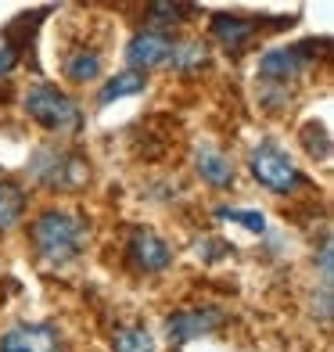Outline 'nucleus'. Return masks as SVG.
Masks as SVG:
<instances>
[{"label":"nucleus","mask_w":334,"mask_h":352,"mask_svg":"<svg viewBox=\"0 0 334 352\" xmlns=\"http://www.w3.org/2000/svg\"><path fill=\"white\" fill-rule=\"evenodd\" d=\"M29 237H33V248L43 263L65 266L87 245V223L65 209H47L29 227Z\"/></svg>","instance_id":"1"},{"label":"nucleus","mask_w":334,"mask_h":352,"mask_svg":"<svg viewBox=\"0 0 334 352\" xmlns=\"http://www.w3.org/2000/svg\"><path fill=\"white\" fill-rule=\"evenodd\" d=\"M25 111H29V119H36L43 130H54V133H65V130H76V126H79L76 101L65 98V94H61L58 87H51V83L29 87Z\"/></svg>","instance_id":"2"},{"label":"nucleus","mask_w":334,"mask_h":352,"mask_svg":"<svg viewBox=\"0 0 334 352\" xmlns=\"http://www.w3.org/2000/svg\"><path fill=\"white\" fill-rule=\"evenodd\" d=\"M252 176H256L263 187L277 190V195H291L302 184L298 166L288 158V151L277 148V144H259V148L252 151Z\"/></svg>","instance_id":"3"},{"label":"nucleus","mask_w":334,"mask_h":352,"mask_svg":"<svg viewBox=\"0 0 334 352\" xmlns=\"http://www.w3.org/2000/svg\"><path fill=\"white\" fill-rule=\"evenodd\" d=\"M309 47L313 43H298V47H277V51H266L259 58V76L266 83H288L295 79L309 61Z\"/></svg>","instance_id":"4"},{"label":"nucleus","mask_w":334,"mask_h":352,"mask_svg":"<svg viewBox=\"0 0 334 352\" xmlns=\"http://www.w3.org/2000/svg\"><path fill=\"white\" fill-rule=\"evenodd\" d=\"M126 252H130V259L144 270V274H158V270H166L169 259H172V248L155 230H133Z\"/></svg>","instance_id":"5"},{"label":"nucleus","mask_w":334,"mask_h":352,"mask_svg":"<svg viewBox=\"0 0 334 352\" xmlns=\"http://www.w3.org/2000/svg\"><path fill=\"white\" fill-rule=\"evenodd\" d=\"M219 327V313L216 309H180L169 316L166 324V334L172 345H183L190 338H201V334H209Z\"/></svg>","instance_id":"6"},{"label":"nucleus","mask_w":334,"mask_h":352,"mask_svg":"<svg viewBox=\"0 0 334 352\" xmlns=\"http://www.w3.org/2000/svg\"><path fill=\"white\" fill-rule=\"evenodd\" d=\"M172 54V40L155 33V29H148V33H137L130 40V51H126V61H130L133 69H151V65H162V61H169Z\"/></svg>","instance_id":"7"},{"label":"nucleus","mask_w":334,"mask_h":352,"mask_svg":"<svg viewBox=\"0 0 334 352\" xmlns=\"http://www.w3.org/2000/svg\"><path fill=\"white\" fill-rule=\"evenodd\" d=\"M0 352H58V338L47 324H22L0 338Z\"/></svg>","instance_id":"8"},{"label":"nucleus","mask_w":334,"mask_h":352,"mask_svg":"<svg viewBox=\"0 0 334 352\" xmlns=\"http://www.w3.org/2000/svg\"><path fill=\"white\" fill-rule=\"evenodd\" d=\"M198 173H201V180H209L212 187H230L234 184V166L223 158L219 151H212V148H201L198 151Z\"/></svg>","instance_id":"9"},{"label":"nucleus","mask_w":334,"mask_h":352,"mask_svg":"<svg viewBox=\"0 0 334 352\" xmlns=\"http://www.w3.org/2000/svg\"><path fill=\"white\" fill-rule=\"evenodd\" d=\"M212 33L230 47V51H237L252 33H256V22H248V19H234V14H216L212 19Z\"/></svg>","instance_id":"10"},{"label":"nucleus","mask_w":334,"mask_h":352,"mask_svg":"<svg viewBox=\"0 0 334 352\" xmlns=\"http://www.w3.org/2000/svg\"><path fill=\"white\" fill-rule=\"evenodd\" d=\"M101 76V54L98 51H76L65 58V79L72 83H90Z\"/></svg>","instance_id":"11"},{"label":"nucleus","mask_w":334,"mask_h":352,"mask_svg":"<svg viewBox=\"0 0 334 352\" xmlns=\"http://www.w3.org/2000/svg\"><path fill=\"white\" fill-rule=\"evenodd\" d=\"M25 212V195L14 184H0V230H11Z\"/></svg>","instance_id":"12"},{"label":"nucleus","mask_w":334,"mask_h":352,"mask_svg":"<svg viewBox=\"0 0 334 352\" xmlns=\"http://www.w3.org/2000/svg\"><path fill=\"white\" fill-rule=\"evenodd\" d=\"M111 349H115V352H155V342H151V334L140 327V324H130V327H119L115 331Z\"/></svg>","instance_id":"13"},{"label":"nucleus","mask_w":334,"mask_h":352,"mask_svg":"<svg viewBox=\"0 0 334 352\" xmlns=\"http://www.w3.org/2000/svg\"><path fill=\"white\" fill-rule=\"evenodd\" d=\"M137 90H144V76H140V72L115 76V79H111V83L101 90V104L115 101V98H126V94H137Z\"/></svg>","instance_id":"14"},{"label":"nucleus","mask_w":334,"mask_h":352,"mask_svg":"<svg viewBox=\"0 0 334 352\" xmlns=\"http://www.w3.org/2000/svg\"><path fill=\"white\" fill-rule=\"evenodd\" d=\"M219 216H223V219H237L241 227H248V230H259V234H263V227H266L263 212H252V209H219Z\"/></svg>","instance_id":"15"},{"label":"nucleus","mask_w":334,"mask_h":352,"mask_svg":"<svg viewBox=\"0 0 334 352\" xmlns=\"http://www.w3.org/2000/svg\"><path fill=\"white\" fill-rule=\"evenodd\" d=\"M14 61H19V43H14L11 33H4L0 36V76H8Z\"/></svg>","instance_id":"16"}]
</instances>
